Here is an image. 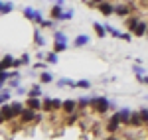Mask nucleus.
<instances>
[{
	"mask_svg": "<svg viewBox=\"0 0 148 140\" xmlns=\"http://www.w3.org/2000/svg\"><path fill=\"white\" fill-rule=\"evenodd\" d=\"M109 107H111V103H109L107 97H93L91 111L95 113V115H105V113L109 111Z\"/></svg>",
	"mask_w": 148,
	"mask_h": 140,
	"instance_id": "obj_1",
	"label": "nucleus"
},
{
	"mask_svg": "<svg viewBox=\"0 0 148 140\" xmlns=\"http://www.w3.org/2000/svg\"><path fill=\"white\" fill-rule=\"evenodd\" d=\"M38 113L40 111H34V109H30V107H26L22 111V115H20V122L22 124H28V122H36V118H38Z\"/></svg>",
	"mask_w": 148,
	"mask_h": 140,
	"instance_id": "obj_2",
	"label": "nucleus"
},
{
	"mask_svg": "<svg viewBox=\"0 0 148 140\" xmlns=\"http://www.w3.org/2000/svg\"><path fill=\"white\" fill-rule=\"evenodd\" d=\"M123 126V122H121V118H119V113H114L113 117L107 120V124H105V128H107V132H111V134H114V132H119V128Z\"/></svg>",
	"mask_w": 148,
	"mask_h": 140,
	"instance_id": "obj_3",
	"label": "nucleus"
},
{
	"mask_svg": "<svg viewBox=\"0 0 148 140\" xmlns=\"http://www.w3.org/2000/svg\"><path fill=\"white\" fill-rule=\"evenodd\" d=\"M0 113H2V115H0V118H2V122H6V120L10 122V120H14V118L18 117V115L14 113V109H12V105H6V103L2 105V109H0Z\"/></svg>",
	"mask_w": 148,
	"mask_h": 140,
	"instance_id": "obj_4",
	"label": "nucleus"
},
{
	"mask_svg": "<svg viewBox=\"0 0 148 140\" xmlns=\"http://www.w3.org/2000/svg\"><path fill=\"white\" fill-rule=\"evenodd\" d=\"M97 10L101 12L103 16H113V14H114V4H113V2H109V0H103L101 4L97 6Z\"/></svg>",
	"mask_w": 148,
	"mask_h": 140,
	"instance_id": "obj_5",
	"label": "nucleus"
},
{
	"mask_svg": "<svg viewBox=\"0 0 148 140\" xmlns=\"http://www.w3.org/2000/svg\"><path fill=\"white\" fill-rule=\"evenodd\" d=\"M77 107H79V103H77V101H73V99H67V101H63V109H61V113H63V115L77 113Z\"/></svg>",
	"mask_w": 148,
	"mask_h": 140,
	"instance_id": "obj_6",
	"label": "nucleus"
},
{
	"mask_svg": "<svg viewBox=\"0 0 148 140\" xmlns=\"http://www.w3.org/2000/svg\"><path fill=\"white\" fill-rule=\"evenodd\" d=\"M42 105H44V101L40 97H28V101H26V107H30L34 111H42Z\"/></svg>",
	"mask_w": 148,
	"mask_h": 140,
	"instance_id": "obj_7",
	"label": "nucleus"
},
{
	"mask_svg": "<svg viewBox=\"0 0 148 140\" xmlns=\"http://www.w3.org/2000/svg\"><path fill=\"white\" fill-rule=\"evenodd\" d=\"M132 34L136 36V38H142V36H148V24L140 20V22L136 24V28H134V32H132Z\"/></svg>",
	"mask_w": 148,
	"mask_h": 140,
	"instance_id": "obj_8",
	"label": "nucleus"
},
{
	"mask_svg": "<svg viewBox=\"0 0 148 140\" xmlns=\"http://www.w3.org/2000/svg\"><path fill=\"white\" fill-rule=\"evenodd\" d=\"M130 10H132V8H130L128 4H116V6H114V14H116V16H121V18L128 16Z\"/></svg>",
	"mask_w": 148,
	"mask_h": 140,
	"instance_id": "obj_9",
	"label": "nucleus"
},
{
	"mask_svg": "<svg viewBox=\"0 0 148 140\" xmlns=\"http://www.w3.org/2000/svg\"><path fill=\"white\" fill-rule=\"evenodd\" d=\"M63 4H53L51 6V10H49V18L51 20H61V14H63V8H61Z\"/></svg>",
	"mask_w": 148,
	"mask_h": 140,
	"instance_id": "obj_10",
	"label": "nucleus"
},
{
	"mask_svg": "<svg viewBox=\"0 0 148 140\" xmlns=\"http://www.w3.org/2000/svg\"><path fill=\"white\" fill-rule=\"evenodd\" d=\"M0 67H2V69H12V67L16 69V59L12 57V55H4V57H2V63H0Z\"/></svg>",
	"mask_w": 148,
	"mask_h": 140,
	"instance_id": "obj_11",
	"label": "nucleus"
},
{
	"mask_svg": "<svg viewBox=\"0 0 148 140\" xmlns=\"http://www.w3.org/2000/svg\"><path fill=\"white\" fill-rule=\"evenodd\" d=\"M116 113H119V118H121L123 124H128V122H130V115H132V111H128V109H119Z\"/></svg>",
	"mask_w": 148,
	"mask_h": 140,
	"instance_id": "obj_12",
	"label": "nucleus"
},
{
	"mask_svg": "<svg viewBox=\"0 0 148 140\" xmlns=\"http://www.w3.org/2000/svg\"><path fill=\"white\" fill-rule=\"evenodd\" d=\"M42 111H44V113H56V107H53V99L46 97V99H44V105H42Z\"/></svg>",
	"mask_w": 148,
	"mask_h": 140,
	"instance_id": "obj_13",
	"label": "nucleus"
},
{
	"mask_svg": "<svg viewBox=\"0 0 148 140\" xmlns=\"http://www.w3.org/2000/svg\"><path fill=\"white\" fill-rule=\"evenodd\" d=\"M22 14L26 20H32V22H36V16H38V10H34V8H22Z\"/></svg>",
	"mask_w": 148,
	"mask_h": 140,
	"instance_id": "obj_14",
	"label": "nucleus"
},
{
	"mask_svg": "<svg viewBox=\"0 0 148 140\" xmlns=\"http://www.w3.org/2000/svg\"><path fill=\"white\" fill-rule=\"evenodd\" d=\"M12 10H14V4H12V2H8V0H2V2H0V12H2V16L10 14Z\"/></svg>",
	"mask_w": 148,
	"mask_h": 140,
	"instance_id": "obj_15",
	"label": "nucleus"
},
{
	"mask_svg": "<svg viewBox=\"0 0 148 140\" xmlns=\"http://www.w3.org/2000/svg\"><path fill=\"white\" fill-rule=\"evenodd\" d=\"M93 30H95V34L99 36V38H105L107 32H109V30H107V26H103V24H99V22L93 24Z\"/></svg>",
	"mask_w": 148,
	"mask_h": 140,
	"instance_id": "obj_16",
	"label": "nucleus"
},
{
	"mask_svg": "<svg viewBox=\"0 0 148 140\" xmlns=\"http://www.w3.org/2000/svg\"><path fill=\"white\" fill-rule=\"evenodd\" d=\"M138 22H140V18H138V16H128V20H126V28H128V32H130V34L134 32V28H136Z\"/></svg>",
	"mask_w": 148,
	"mask_h": 140,
	"instance_id": "obj_17",
	"label": "nucleus"
},
{
	"mask_svg": "<svg viewBox=\"0 0 148 140\" xmlns=\"http://www.w3.org/2000/svg\"><path fill=\"white\" fill-rule=\"evenodd\" d=\"M87 44H89V38H87L85 34L77 36V38L73 40V46H75V47H83V46H87Z\"/></svg>",
	"mask_w": 148,
	"mask_h": 140,
	"instance_id": "obj_18",
	"label": "nucleus"
},
{
	"mask_svg": "<svg viewBox=\"0 0 148 140\" xmlns=\"http://www.w3.org/2000/svg\"><path fill=\"white\" fill-rule=\"evenodd\" d=\"M34 42H36V46H44V44H46V40H44V36H42V32H40V30H38V28H36L34 30Z\"/></svg>",
	"mask_w": 148,
	"mask_h": 140,
	"instance_id": "obj_19",
	"label": "nucleus"
},
{
	"mask_svg": "<svg viewBox=\"0 0 148 140\" xmlns=\"http://www.w3.org/2000/svg\"><path fill=\"white\" fill-rule=\"evenodd\" d=\"M67 49V42H53V51L56 53H61Z\"/></svg>",
	"mask_w": 148,
	"mask_h": 140,
	"instance_id": "obj_20",
	"label": "nucleus"
},
{
	"mask_svg": "<svg viewBox=\"0 0 148 140\" xmlns=\"http://www.w3.org/2000/svg\"><path fill=\"white\" fill-rule=\"evenodd\" d=\"M28 97H42V87L36 83V85H32V89L28 91Z\"/></svg>",
	"mask_w": 148,
	"mask_h": 140,
	"instance_id": "obj_21",
	"label": "nucleus"
},
{
	"mask_svg": "<svg viewBox=\"0 0 148 140\" xmlns=\"http://www.w3.org/2000/svg\"><path fill=\"white\" fill-rule=\"evenodd\" d=\"M57 87H77V81H71V79H59L57 81Z\"/></svg>",
	"mask_w": 148,
	"mask_h": 140,
	"instance_id": "obj_22",
	"label": "nucleus"
},
{
	"mask_svg": "<svg viewBox=\"0 0 148 140\" xmlns=\"http://www.w3.org/2000/svg\"><path fill=\"white\" fill-rule=\"evenodd\" d=\"M53 81V75L49 73V71H44V73H40V83H51Z\"/></svg>",
	"mask_w": 148,
	"mask_h": 140,
	"instance_id": "obj_23",
	"label": "nucleus"
},
{
	"mask_svg": "<svg viewBox=\"0 0 148 140\" xmlns=\"http://www.w3.org/2000/svg\"><path fill=\"white\" fill-rule=\"evenodd\" d=\"M10 99V89H6V87H2V93H0V103L4 105L6 101Z\"/></svg>",
	"mask_w": 148,
	"mask_h": 140,
	"instance_id": "obj_24",
	"label": "nucleus"
},
{
	"mask_svg": "<svg viewBox=\"0 0 148 140\" xmlns=\"http://www.w3.org/2000/svg\"><path fill=\"white\" fill-rule=\"evenodd\" d=\"M91 101L93 99H89V97H79V109H85V107H91Z\"/></svg>",
	"mask_w": 148,
	"mask_h": 140,
	"instance_id": "obj_25",
	"label": "nucleus"
},
{
	"mask_svg": "<svg viewBox=\"0 0 148 140\" xmlns=\"http://www.w3.org/2000/svg\"><path fill=\"white\" fill-rule=\"evenodd\" d=\"M46 61L49 63V65H56V63H57V53H56V51L47 53V55H46Z\"/></svg>",
	"mask_w": 148,
	"mask_h": 140,
	"instance_id": "obj_26",
	"label": "nucleus"
},
{
	"mask_svg": "<svg viewBox=\"0 0 148 140\" xmlns=\"http://www.w3.org/2000/svg\"><path fill=\"white\" fill-rule=\"evenodd\" d=\"M53 42H67V36L63 32H53Z\"/></svg>",
	"mask_w": 148,
	"mask_h": 140,
	"instance_id": "obj_27",
	"label": "nucleus"
},
{
	"mask_svg": "<svg viewBox=\"0 0 148 140\" xmlns=\"http://www.w3.org/2000/svg\"><path fill=\"white\" fill-rule=\"evenodd\" d=\"M12 109H14V113H16L18 117H20V115H22V111L26 109V107H24L22 103H12Z\"/></svg>",
	"mask_w": 148,
	"mask_h": 140,
	"instance_id": "obj_28",
	"label": "nucleus"
},
{
	"mask_svg": "<svg viewBox=\"0 0 148 140\" xmlns=\"http://www.w3.org/2000/svg\"><path fill=\"white\" fill-rule=\"evenodd\" d=\"M77 87H79V89H89L91 83L87 81V79H79V81H77Z\"/></svg>",
	"mask_w": 148,
	"mask_h": 140,
	"instance_id": "obj_29",
	"label": "nucleus"
},
{
	"mask_svg": "<svg viewBox=\"0 0 148 140\" xmlns=\"http://www.w3.org/2000/svg\"><path fill=\"white\" fill-rule=\"evenodd\" d=\"M73 18V10H63V14H61V20L65 22V20H71Z\"/></svg>",
	"mask_w": 148,
	"mask_h": 140,
	"instance_id": "obj_30",
	"label": "nucleus"
},
{
	"mask_svg": "<svg viewBox=\"0 0 148 140\" xmlns=\"http://www.w3.org/2000/svg\"><path fill=\"white\" fill-rule=\"evenodd\" d=\"M8 85L14 87V89H18V87H20V77H12L10 81H8Z\"/></svg>",
	"mask_w": 148,
	"mask_h": 140,
	"instance_id": "obj_31",
	"label": "nucleus"
},
{
	"mask_svg": "<svg viewBox=\"0 0 148 140\" xmlns=\"http://www.w3.org/2000/svg\"><path fill=\"white\" fill-rule=\"evenodd\" d=\"M140 117L144 120V124H148V109H142V111H140Z\"/></svg>",
	"mask_w": 148,
	"mask_h": 140,
	"instance_id": "obj_32",
	"label": "nucleus"
},
{
	"mask_svg": "<svg viewBox=\"0 0 148 140\" xmlns=\"http://www.w3.org/2000/svg\"><path fill=\"white\" fill-rule=\"evenodd\" d=\"M53 22H56V20H44L40 26H42V28H51V26H53Z\"/></svg>",
	"mask_w": 148,
	"mask_h": 140,
	"instance_id": "obj_33",
	"label": "nucleus"
},
{
	"mask_svg": "<svg viewBox=\"0 0 148 140\" xmlns=\"http://www.w3.org/2000/svg\"><path fill=\"white\" fill-rule=\"evenodd\" d=\"M132 69H134V73H136V75H144V69H142L140 65H132Z\"/></svg>",
	"mask_w": 148,
	"mask_h": 140,
	"instance_id": "obj_34",
	"label": "nucleus"
},
{
	"mask_svg": "<svg viewBox=\"0 0 148 140\" xmlns=\"http://www.w3.org/2000/svg\"><path fill=\"white\" fill-rule=\"evenodd\" d=\"M20 59H22V63H24V65H28V63H30V55H28V53H24V55H22Z\"/></svg>",
	"mask_w": 148,
	"mask_h": 140,
	"instance_id": "obj_35",
	"label": "nucleus"
},
{
	"mask_svg": "<svg viewBox=\"0 0 148 140\" xmlns=\"http://www.w3.org/2000/svg\"><path fill=\"white\" fill-rule=\"evenodd\" d=\"M47 53H44V51H38V61H42V59H46Z\"/></svg>",
	"mask_w": 148,
	"mask_h": 140,
	"instance_id": "obj_36",
	"label": "nucleus"
},
{
	"mask_svg": "<svg viewBox=\"0 0 148 140\" xmlns=\"http://www.w3.org/2000/svg\"><path fill=\"white\" fill-rule=\"evenodd\" d=\"M16 91H18V95H24V93H26V89H24V87H18Z\"/></svg>",
	"mask_w": 148,
	"mask_h": 140,
	"instance_id": "obj_37",
	"label": "nucleus"
},
{
	"mask_svg": "<svg viewBox=\"0 0 148 140\" xmlns=\"http://www.w3.org/2000/svg\"><path fill=\"white\" fill-rule=\"evenodd\" d=\"M105 140H119L116 136H109V138H105Z\"/></svg>",
	"mask_w": 148,
	"mask_h": 140,
	"instance_id": "obj_38",
	"label": "nucleus"
},
{
	"mask_svg": "<svg viewBox=\"0 0 148 140\" xmlns=\"http://www.w3.org/2000/svg\"><path fill=\"white\" fill-rule=\"evenodd\" d=\"M93 2H95V4H97V6H99V4H101L103 0H93Z\"/></svg>",
	"mask_w": 148,
	"mask_h": 140,
	"instance_id": "obj_39",
	"label": "nucleus"
},
{
	"mask_svg": "<svg viewBox=\"0 0 148 140\" xmlns=\"http://www.w3.org/2000/svg\"><path fill=\"white\" fill-rule=\"evenodd\" d=\"M146 99H148V97H146Z\"/></svg>",
	"mask_w": 148,
	"mask_h": 140,
	"instance_id": "obj_40",
	"label": "nucleus"
}]
</instances>
